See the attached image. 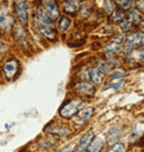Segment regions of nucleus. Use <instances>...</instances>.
Here are the masks:
<instances>
[{
	"label": "nucleus",
	"mask_w": 144,
	"mask_h": 152,
	"mask_svg": "<svg viewBox=\"0 0 144 152\" xmlns=\"http://www.w3.org/2000/svg\"><path fill=\"white\" fill-rule=\"evenodd\" d=\"M125 18V15H124V12H122V11H120V10H115L114 12L112 13V21L113 22H121Z\"/></svg>",
	"instance_id": "obj_21"
},
{
	"label": "nucleus",
	"mask_w": 144,
	"mask_h": 152,
	"mask_svg": "<svg viewBox=\"0 0 144 152\" xmlns=\"http://www.w3.org/2000/svg\"><path fill=\"white\" fill-rule=\"evenodd\" d=\"M125 17L127 18L129 21L133 22V23H136V22L142 21V15L139 12V10H127V13L125 15Z\"/></svg>",
	"instance_id": "obj_17"
},
{
	"label": "nucleus",
	"mask_w": 144,
	"mask_h": 152,
	"mask_svg": "<svg viewBox=\"0 0 144 152\" xmlns=\"http://www.w3.org/2000/svg\"><path fill=\"white\" fill-rule=\"evenodd\" d=\"M76 91L84 97L91 98L93 97L95 93V88H94L93 83H90L88 81H81L76 86Z\"/></svg>",
	"instance_id": "obj_7"
},
{
	"label": "nucleus",
	"mask_w": 144,
	"mask_h": 152,
	"mask_svg": "<svg viewBox=\"0 0 144 152\" xmlns=\"http://www.w3.org/2000/svg\"><path fill=\"white\" fill-rule=\"evenodd\" d=\"M59 152H72V145H67L62 150H60Z\"/></svg>",
	"instance_id": "obj_28"
},
{
	"label": "nucleus",
	"mask_w": 144,
	"mask_h": 152,
	"mask_svg": "<svg viewBox=\"0 0 144 152\" xmlns=\"http://www.w3.org/2000/svg\"><path fill=\"white\" fill-rule=\"evenodd\" d=\"M104 147V140L102 137H97L95 139H92L90 144L87 147L84 152H99L102 148Z\"/></svg>",
	"instance_id": "obj_12"
},
{
	"label": "nucleus",
	"mask_w": 144,
	"mask_h": 152,
	"mask_svg": "<svg viewBox=\"0 0 144 152\" xmlns=\"http://www.w3.org/2000/svg\"><path fill=\"white\" fill-rule=\"evenodd\" d=\"M39 34L42 36L43 38L48 39L49 41H55L57 40V31L55 28H50V27H46V26L38 25L37 26Z\"/></svg>",
	"instance_id": "obj_10"
},
{
	"label": "nucleus",
	"mask_w": 144,
	"mask_h": 152,
	"mask_svg": "<svg viewBox=\"0 0 144 152\" xmlns=\"http://www.w3.org/2000/svg\"><path fill=\"white\" fill-rule=\"evenodd\" d=\"M103 51L105 52V55H109V56L118 55V53H120V52L122 51V47H121V43L112 41L111 43L106 45V46L103 48Z\"/></svg>",
	"instance_id": "obj_14"
},
{
	"label": "nucleus",
	"mask_w": 144,
	"mask_h": 152,
	"mask_svg": "<svg viewBox=\"0 0 144 152\" xmlns=\"http://www.w3.org/2000/svg\"><path fill=\"white\" fill-rule=\"evenodd\" d=\"M15 18L9 11V8L6 6H0V29L8 32L13 28Z\"/></svg>",
	"instance_id": "obj_2"
},
{
	"label": "nucleus",
	"mask_w": 144,
	"mask_h": 152,
	"mask_svg": "<svg viewBox=\"0 0 144 152\" xmlns=\"http://www.w3.org/2000/svg\"><path fill=\"white\" fill-rule=\"evenodd\" d=\"M84 106V103L80 99H73L70 100L68 103H65L60 109V115L64 119H71L76 115Z\"/></svg>",
	"instance_id": "obj_1"
},
{
	"label": "nucleus",
	"mask_w": 144,
	"mask_h": 152,
	"mask_svg": "<svg viewBox=\"0 0 144 152\" xmlns=\"http://www.w3.org/2000/svg\"><path fill=\"white\" fill-rule=\"evenodd\" d=\"M94 138V133L93 131H89L88 133H85L82 139L80 140V143H79V147L74 150L73 152H84V150L87 149V147L90 144V142L92 141V139Z\"/></svg>",
	"instance_id": "obj_11"
},
{
	"label": "nucleus",
	"mask_w": 144,
	"mask_h": 152,
	"mask_svg": "<svg viewBox=\"0 0 144 152\" xmlns=\"http://www.w3.org/2000/svg\"><path fill=\"white\" fill-rule=\"evenodd\" d=\"M74 1H78V2H79V1H83V0H74Z\"/></svg>",
	"instance_id": "obj_29"
},
{
	"label": "nucleus",
	"mask_w": 144,
	"mask_h": 152,
	"mask_svg": "<svg viewBox=\"0 0 144 152\" xmlns=\"http://www.w3.org/2000/svg\"><path fill=\"white\" fill-rule=\"evenodd\" d=\"M93 108L92 107H85L78 112V118L76 119V123L78 126H83L87 121H89L92 114H93Z\"/></svg>",
	"instance_id": "obj_8"
},
{
	"label": "nucleus",
	"mask_w": 144,
	"mask_h": 152,
	"mask_svg": "<svg viewBox=\"0 0 144 152\" xmlns=\"http://www.w3.org/2000/svg\"><path fill=\"white\" fill-rule=\"evenodd\" d=\"M70 26H71V19L69 17H61L59 20V30L60 31H67V30L70 28Z\"/></svg>",
	"instance_id": "obj_19"
},
{
	"label": "nucleus",
	"mask_w": 144,
	"mask_h": 152,
	"mask_svg": "<svg viewBox=\"0 0 144 152\" xmlns=\"http://www.w3.org/2000/svg\"><path fill=\"white\" fill-rule=\"evenodd\" d=\"M15 11L19 22L23 26L28 23V6L25 0H15Z\"/></svg>",
	"instance_id": "obj_5"
},
{
	"label": "nucleus",
	"mask_w": 144,
	"mask_h": 152,
	"mask_svg": "<svg viewBox=\"0 0 144 152\" xmlns=\"http://www.w3.org/2000/svg\"><path fill=\"white\" fill-rule=\"evenodd\" d=\"M41 8L53 21L60 18V8L55 0H41Z\"/></svg>",
	"instance_id": "obj_4"
},
{
	"label": "nucleus",
	"mask_w": 144,
	"mask_h": 152,
	"mask_svg": "<svg viewBox=\"0 0 144 152\" xmlns=\"http://www.w3.org/2000/svg\"><path fill=\"white\" fill-rule=\"evenodd\" d=\"M103 7L108 15H112L115 11L116 4H115L114 0H103Z\"/></svg>",
	"instance_id": "obj_20"
},
{
	"label": "nucleus",
	"mask_w": 144,
	"mask_h": 152,
	"mask_svg": "<svg viewBox=\"0 0 144 152\" xmlns=\"http://www.w3.org/2000/svg\"><path fill=\"white\" fill-rule=\"evenodd\" d=\"M108 152H125V145H124L122 142H118V143H115Z\"/></svg>",
	"instance_id": "obj_23"
},
{
	"label": "nucleus",
	"mask_w": 144,
	"mask_h": 152,
	"mask_svg": "<svg viewBox=\"0 0 144 152\" xmlns=\"http://www.w3.org/2000/svg\"><path fill=\"white\" fill-rule=\"evenodd\" d=\"M19 70H20L19 61L17 59H13V58L7 60L2 67V72H4V78L7 80H13L19 73Z\"/></svg>",
	"instance_id": "obj_3"
},
{
	"label": "nucleus",
	"mask_w": 144,
	"mask_h": 152,
	"mask_svg": "<svg viewBox=\"0 0 144 152\" xmlns=\"http://www.w3.org/2000/svg\"><path fill=\"white\" fill-rule=\"evenodd\" d=\"M122 85H123V81H121V79H120L116 83H111L108 88H111V89H115V90H118V89H120L121 87H122Z\"/></svg>",
	"instance_id": "obj_25"
},
{
	"label": "nucleus",
	"mask_w": 144,
	"mask_h": 152,
	"mask_svg": "<svg viewBox=\"0 0 144 152\" xmlns=\"http://www.w3.org/2000/svg\"><path fill=\"white\" fill-rule=\"evenodd\" d=\"M80 9V6H79V2L78 1H74V0H65L63 4V11L68 15H71V16H74L76 15L78 10Z\"/></svg>",
	"instance_id": "obj_13"
},
{
	"label": "nucleus",
	"mask_w": 144,
	"mask_h": 152,
	"mask_svg": "<svg viewBox=\"0 0 144 152\" xmlns=\"http://www.w3.org/2000/svg\"><path fill=\"white\" fill-rule=\"evenodd\" d=\"M143 32L137 30V31L127 34L124 38V42H125V47L127 49H135V48L143 46Z\"/></svg>",
	"instance_id": "obj_6"
},
{
	"label": "nucleus",
	"mask_w": 144,
	"mask_h": 152,
	"mask_svg": "<svg viewBox=\"0 0 144 152\" xmlns=\"http://www.w3.org/2000/svg\"><path fill=\"white\" fill-rule=\"evenodd\" d=\"M4 50H6V43L2 41V39L0 38V53L4 52Z\"/></svg>",
	"instance_id": "obj_27"
},
{
	"label": "nucleus",
	"mask_w": 144,
	"mask_h": 152,
	"mask_svg": "<svg viewBox=\"0 0 144 152\" xmlns=\"http://www.w3.org/2000/svg\"><path fill=\"white\" fill-rule=\"evenodd\" d=\"M49 132L51 134H55V135H59L60 138H65L70 134V131L64 127H59V126H55L49 129Z\"/></svg>",
	"instance_id": "obj_16"
},
{
	"label": "nucleus",
	"mask_w": 144,
	"mask_h": 152,
	"mask_svg": "<svg viewBox=\"0 0 144 152\" xmlns=\"http://www.w3.org/2000/svg\"><path fill=\"white\" fill-rule=\"evenodd\" d=\"M36 19L38 21V25L50 27V28H55V21L51 18L48 17L41 7L37 8V10H36Z\"/></svg>",
	"instance_id": "obj_9"
},
{
	"label": "nucleus",
	"mask_w": 144,
	"mask_h": 152,
	"mask_svg": "<svg viewBox=\"0 0 144 152\" xmlns=\"http://www.w3.org/2000/svg\"><path fill=\"white\" fill-rule=\"evenodd\" d=\"M114 2L125 11L133 9V6H134V0H114Z\"/></svg>",
	"instance_id": "obj_18"
},
{
	"label": "nucleus",
	"mask_w": 144,
	"mask_h": 152,
	"mask_svg": "<svg viewBox=\"0 0 144 152\" xmlns=\"http://www.w3.org/2000/svg\"><path fill=\"white\" fill-rule=\"evenodd\" d=\"M113 41H114V42H118V43H121L122 41H124L123 34H115L114 38H113Z\"/></svg>",
	"instance_id": "obj_26"
},
{
	"label": "nucleus",
	"mask_w": 144,
	"mask_h": 152,
	"mask_svg": "<svg viewBox=\"0 0 144 152\" xmlns=\"http://www.w3.org/2000/svg\"><path fill=\"white\" fill-rule=\"evenodd\" d=\"M102 79H103V75L97 70V67H93L89 69V80H91L94 85H99L101 83Z\"/></svg>",
	"instance_id": "obj_15"
},
{
	"label": "nucleus",
	"mask_w": 144,
	"mask_h": 152,
	"mask_svg": "<svg viewBox=\"0 0 144 152\" xmlns=\"http://www.w3.org/2000/svg\"><path fill=\"white\" fill-rule=\"evenodd\" d=\"M133 22L129 21V20H122V21L120 22V28H121V30L122 31H131L132 28H133Z\"/></svg>",
	"instance_id": "obj_22"
},
{
	"label": "nucleus",
	"mask_w": 144,
	"mask_h": 152,
	"mask_svg": "<svg viewBox=\"0 0 144 152\" xmlns=\"http://www.w3.org/2000/svg\"><path fill=\"white\" fill-rule=\"evenodd\" d=\"M127 76V72L125 70H119V71H115L111 75V78L112 79H121V78H124V77Z\"/></svg>",
	"instance_id": "obj_24"
}]
</instances>
